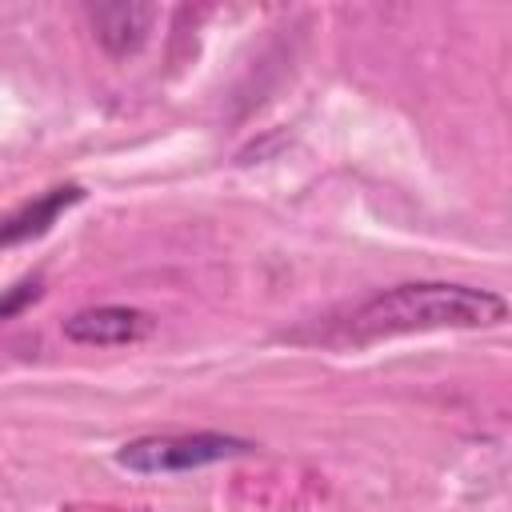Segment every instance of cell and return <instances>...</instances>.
<instances>
[{
  "instance_id": "cell-4",
  "label": "cell",
  "mask_w": 512,
  "mask_h": 512,
  "mask_svg": "<svg viewBox=\"0 0 512 512\" xmlns=\"http://www.w3.org/2000/svg\"><path fill=\"white\" fill-rule=\"evenodd\" d=\"M160 8L156 4H96L92 8V28H96V40L104 44L108 56H132L144 48L152 24H156Z\"/></svg>"
},
{
  "instance_id": "cell-3",
  "label": "cell",
  "mask_w": 512,
  "mask_h": 512,
  "mask_svg": "<svg viewBox=\"0 0 512 512\" xmlns=\"http://www.w3.org/2000/svg\"><path fill=\"white\" fill-rule=\"evenodd\" d=\"M152 328H156V316L128 308V304H100V308H84L64 320V336L72 344H88V348L136 344V340L152 336Z\"/></svg>"
},
{
  "instance_id": "cell-6",
  "label": "cell",
  "mask_w": 512,
  "mask_h": 512,
  "mask_svg": "<svg viewBox=\"0 0 512 512\" xmlns=\"http://www.w3.org/2000/svg\"><path fill=\"white\" fill-rule=\"evenodd\" d=\"M40 296H44V276H24V280H16L12 288H4L0 320H16V316H20L24 308H32Z\"/></svg>"
},
{
  "instance_id": "cell-5",
  "label": "cell",
  "mask_w": 512,
  "mask_h": 512,
  "mask_svg": "<svg viewBox=\"0 0 512 512\" xmlns=\"http://www.w3.org/2000/svg\"><path fill=\"white\" fill-rule=\"evenodd\" d=\"M84 200V188L80 184H56V188H48L44 196H36V200H24L16 212H8V220H4V248H16V244H24V240H36V236H44L68 208H76Z\"/></svg>"
},
{
  "instance_id": "cell-1",
  "label": "cell",
  "mask_w": 512,
  "mask_h": 512,
  "mask_svg": "<svg viewBox=\"0 0 512 512\" xmlns=\"http://www.w3.org/2000/svg\"><path fill=\"white\" fill-rule=\"evenodd\" d=\"M512 320V300L492 288L444 284V280H412L384 288L340 316L316 324L312 340L324 344H376L408 332H440V328H496Z\"/></svg>"
},
{
  "instance_id": "cell-2",
  "label": "cell",
  "mask_w": 512,
  "mask_h": 512,
  "mask_svg": "<svg viewBox=\"0 0 512 512\" xmlns=\"http://www.w3.org/2000/svg\"><path fill=\"white\" fill-rule=\"evenodd\" d=\"M256 444L228 432H172V436H140L120 444L116 464L136 476H168V472H196L220 460L252 456Z\"/></svg>"
}]
</instances>
